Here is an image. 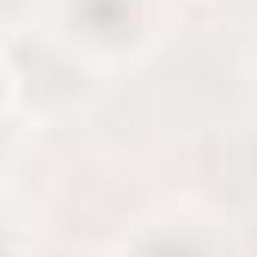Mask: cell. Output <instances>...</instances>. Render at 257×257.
I'll use <instances>...</instances> for the list:
<instances>
[{
    "instance_id": "1",
    "label": "cell",
    "mask_w": 257,
    "mask_h": 257,
    "mask_svg": "<svg viewBox=\"0 0 257 257\" xmlns=\"http://www.w3.org/2000/svg\"><path fill=\"white\" fill-rule=\"evenodd\" d=\"M61 31L98 55H122L147 37V7L141 0H61Z\"/></svg>"
},
{
    "instance_id": "2",
    "label": "cell",
    "mask_w": 257,
    "mask_h": 257,
    "mask_svg": "<svg viewBox=\"0 0 257 257\" xmlns=\"http://www.w3.org/2000/svg\"><path fill=\"white\" fill-rule=\"evenodd\" d=\"M128 257H214V245L196 233V227H147Z\"/></svg>"
}]
</instances>
